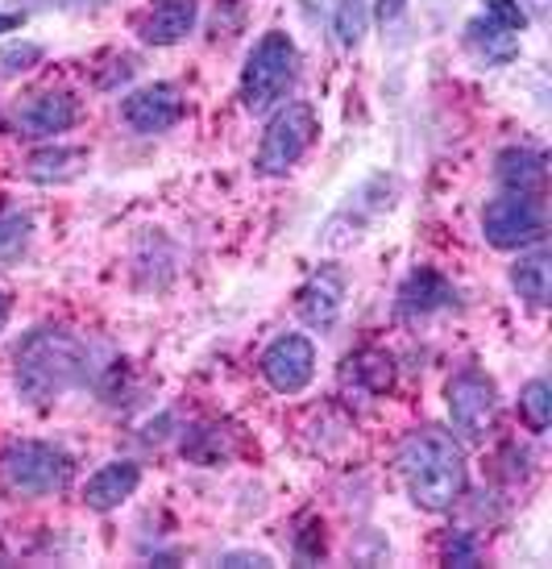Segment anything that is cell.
Listing matches in <instances>:
<instances>
[{"label":"cell","instance_id":"cell-20","mask_svg":"<svg viewBox=\"0 0 552 569\" xmlns=\"http://www.w3.org/2000/svg\"><path fill=\"white\" fill-rule=\"evenodd\" d=\"M370 26V0H337L332 4V33L341 47H358Z\"/></svg>","mask_w":552,"mask_h":569},{"label":"cell","instance_id":"cell-16","mask_svg":"<svg viewBox=\"0 0 552 569\" xmlns=\"http://www.w3.org/2000/svg\"><path fill=\"white\" fill-rule=\"evenodd\" d=\"M465 47H470L486 67L511 63V59L520 54V33H506L503 26H494L486 17H473L470 26H465Z\"/></svg>","mask_w":552,"mask_h":569},{"label":"cell","instance_id":"cell-3","mask_svg":"<svg viewBox=\"0 0 552 569\" xmlns=\"http://www.w3.org/2000/svg\"><path fill=\"white\" fill-rule=\"evenodd\" d=\"M295 67H300V50L291 42V33H262L241 67V104L250 112H267L295 83Z\"/></svg>","mask_w":552,"mask_h":569},{"label":"cell","instance_id":"cell-19","mask_svg":"<svg viewBox=\"0 0 552 569\" xmlns=\"http://www.w3.org/2000/svg\"><path fill=\"white\" fill-rule=\"evenodd\" d=\"M345 382H353L362 396H382L394 382V358L382 349H362L345 362Z\"/></svg>","mask_w":552,"mask_h":569},{"label":"cell","instance_id":"cell-28","mask_svg":"<svg viewBox=\"0 0 552 569\" xmlns=\"http://www.w3.org/2000/svg\"><path fill=\"white\" fill-rule=\"evenodd\" d=\"M9 312H13V300H9V291H0V329L9 325Z\"/></svg>","mask_w":552,"mask_h":569},{"label":"cell","instance_id":"cell-22","mask_svg":"<svg viewBox=\"0 0 552 569\" xmlns=\"http://www.w3.org/2000/svg\"><path fill=\"white\" fill-rule=\"evenodd\" d=\"M26 246H30V217H21V212H4V217H0V262L21 258Z\"/></svg>","mask_w":552,"mask_h":569},{"label":"cell","instance_id":"cell-27","mask_svg":"<svg viewBox=\"0 0 552 569\" xmlns=\"http://www.w3.org/2000/svg\"><path fill=\"white\" fill-rule=\"evenodd\" d=\"M221 566H258V569H267L270 557H262V553H224Z\"/></svg>","mask_w":552,"mask_h":569},{"label":"cell","instance_id":"cell-26","mask_svg":"<svg viewBox=\"0 0 552 569\" xmlns=\"http://www.w3.org/2000/svg\"><path fill=\"white\" fill-rule=\"evenodd\" d=\"M403 9H408V0H374V21L379 26H394L403 17Z\"/></svg>","mask_w":552,"mask_h":569},{"label":"cell","instance_id":"cell-23","mask_svg":"<svg viewBox=\"0 0 552 569\" xmlns=\"http://www.w3.org/2000/svg\"><path fill=\"white\" fill-rule=\"evenodd\" d=\"M482 17L503 26L506 33H523L528 30V13H523L520 0H482Z\"/></svg>","mask_w":552,"mask_h":569},{"label":"cell","instance_id":"cell-6","mask_svg":"<svg viewBox=\"0 0 552 569\" xmlns=\"http://www.w3.org/2000/svg\"><path fill=\"white\" fill-rule=\"evenodd\" d=\"M482 233L494 250H528L544 241V208L536 196L503 191L499 200H490L482 212Z\"/></svg>","mask_w":552,"mask_h":569},{"label":"cell","instance_id":"cell-2","mask_svg":"<svg viewBox=\"0 0 552 569\" xmlns=\"http://www.w3.org/2000/svg\"><path fill=\"white\" fill-rule=\"evenodd\" d=\"M83 346L63 329H38L17 349V391L33 408L63 399L83 379Z\"/></svg>","mask_w":552,"mask_h":569},{"label":"cell","instance_id":"cell-11","mask_svg":"<svg viewBox=\"0 0 552 569\" xmlns=\"http://www.w3.org/2000/svg\"><path fill=\"white\" fill-rule=\"evenodd\" d=\"M195 17H200L195 0H158L138 21V38L145 47H174L195 30Z\"/></svg>","mask_w":552,"mask_h":569},{"label":"cell","instance_id":"cell-5","mask_svg":"<svg viewBox=\"0 0 552 569\" xmlns=\"http://www.w3.org/2000/svg\"><path fill=\"white\" fill-rule=\"evenodd\" d=\"M315 133H320V121H315L312 104H303V100L287 104V109L267 126V133H262V146H258V162H253V167L262 174H287L308 150H312Z\"/></svg>","mask_w":552,"mask_h":569},{"label":"cell","instance_id":"cell-4","mask_svg":"<svg viewBox=\"0 0 552 569\" xmlns=\"http://www.w3.org/2000/svg\"><path fill=\"white\" fill-rule=\"evenodd\" d=\"M0 466H4L9 487H17L21 495H54L76 475V461L59 445L47 441H13L4 449Z\"/></svg>","mask_w":552,"mask_h":569},{"label":"cell","instance_id":"cell-13","mask_svg":"<svg viewBox=\"0 0 552 569\" xmlns=\"http://www.w3.org/2000/svg\"><path fill=\"white\" fill-rule=\"evenodd\" d=\"M142 487V466L138 461H109L100 466L88 487H83V503L92 511H117V507L133 499V490Z\"/></svg>","mask_w":552,"mask_h":569},{"label":"cell","instance_id":"cell-21","mask_svg":"<svg viewBox=\"0 0 552 569\" xmlns=\"http://www.w3.org/2000/svg\"><path fill=\"white\" fill-rule=\"evenodd\" d=\"M520 416L532 432H544V428L552 425V387L549 382L532 379L528 387H523L520 391Z\"/></svg>","mask_w":552,"mask_h":569},{"label":"cell","instance_id":"cell-9","mask_svg":"<svg viewBox=\"0 0 552 569\" xmlns=\"http://www.w3.org/2000/svg\"><path fill=\"white\" fill-rule=\"evenodd\" d=\"M121 117L133 133H167L183 117V92L174 83H145L126 96Z\"/></svg>","mask_w":552,"mask_h":569},{"label":"cell","instance_id":"cell-25","mask_svg":"<svg viewBox=\"0 0 552 569\" xmlns=\"http://www.w3.org/2000/svg\"><path fill=\"white\" fill-rule=\"evenodd\" d=\"M444 561L449 566H478V540L470 532H453L444 540Z\"/></svg>","mask_w":552,"mask_h":569},{"label":"cell","instance_id":"cell-1","mask_svg":"<svg viewBox=\"0 0 552 569\" xmlns=\"http://www.w3.org/2000/svg\"><path fill=\"white\" fill-rule=\"evenodd\" d=\"M399 470H403L411 503L432 516L453 511V503L470 487V466H465L461 441L444 428H415L399 449Z\"/></svg>","mask_w":552,"mask_h":569},{"label":"cell","instance_id":"cell-12","mask_svg":"<svg viewBox=\"0 0 552 569\" xmlns=\"http://www.w3.org/2000/svg\"><path fill=\"white\" fill-rule=\"evenodd\" d=\"M453 300H458L453 283L432 267H415L408 274V283L399 287V312L408 320H420V317L441 312V308H453Z\"/></svg>","mask_w":552,"mask_h":569},{"label":"cell","instance_id":"cell-10","mask_svg":"<svg viewBox=\"0 0 552 569\" xmlns=\"http://www.w3.org/2000/svg\"><path fill=\"white\" fill-rule=\"evenodd\" d=\"M76 121H79V100L71 92H38L17 109L21 138H33V142L59 138V133H67Z\"/></svg>","mask_w":552,"mask_h":569},{"label":"cell","instance_id":"cell-8","mask_svg":"<svg viewBox=\"0 0 552 569\" xmlns=\"http://www.w3.org/2000/svg\"><path fill=\"white\" fill-rule=\"evenodd\" d=\"M262 375L279 396H300L315 375V346L303 332H283L274 337L262 353Z\"/></svg>","mask_w":552,"mask_h":569},{"label":"cell","instance_id":"cell-7","mask_svg":"<svg viewBox=\"0 0 552 569\" xmlns=\"http://www.w3.org/2000/svg\"><path fill=\"white\" fill-rule=\"evenodd\" d=\"M449 399V420L461 441H486L494 416H499V391L482 370H461L444 387Z\"/></svg>","mask_w":552,"mask_h":569},{"label":"cell","instance_id":"cell-18","mask_svg":"<svg viewBox=\"0 0 552 569\" xmlns=\"http://www.w3.org/2000/svg\"><path fill=\"white\" fill-rule=\"evenodd\" d=\"M83 167H88V150H76V146H50V150L30 154V162H26V179H33V183H67V179H76Z\"/></svg>","mask_w":552,"mask_h":569},{"label":"cell","instance_id":"cell-14","mask_svg":"<svg viewBox=\"0 0 552 569\" xmlns=\"http://www.w3.org/2000/svg\"><path fill=\"white\" fill-rule=\"evenodd\" d=\"M341 303H345V274L341 270H315L300 287V317L315 329H329L332 320L341 317Z\"/></svg>","mask_w":552,"mask_h":569},{"label":"cell","instance_id":"cell-17","mask_svg":"<svg viewBox=\"0 0 552 569\" xmlns=\"http://www.w3.org/2000/svg\"><path fill=\"white\" fill-rule=\"evenodd\" d=\"M511 283L520 291V300H528L532 308H544L552 300V253L549 250L520 253V262L511 267Z\"/></svg>","mask_w":552,"mask_h":569},{"label":"cell","instance_id":"cell-24","mask_svg":"<svg viewBox=\"0 0 552 569\" xmlns=\"http://www.w3.org/2000/svg\"><path fill=\"white\" fill-rule=\"evenodd\" d=\"M33 63H42V47L38 42H13L0 50V67L4 71H30Z\"/></svg>","mask_w":552,"mask_h":569},{"label":"cell","instance_id":"cell-15","mask_svg":"<svg viewBox=\"0 0 552 569\" xmlns=\"http://www.w3.org/2000/svg\"><path fill=\"white\" fill-rule=\"evenodd\" d=\"M494 179L503 183V191L540 196L544 179H549V167H544V154H540V150L511 146V150H503V154H499V162H494Z\"/></svg>","mask_w":552,"mask_h":569},{"label":"cell","instance_id":"cell-29","mask_svg":"<svg viewBox=\"0 0 552 569\" xmlns=\"http://www.w3.org/2000/svg\"><path fill=\"white\" fill-rule=\"evenodd\" d=\"M21 26V13H0V33H9Z\"/></svg>","mask_w":552,"mask_h":569}]
</instances>
